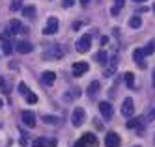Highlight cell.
Segmentation results:
<instances>
[{"label":"cell","mask_w":155,"mask_h":147,"mask_svg":"<svg viewBox=\"0 0 155 147\" xmlns=\"http://www.w3.org/2000/svg\"><path fill=\"white\" fill-rule=\"evenodd\" d=\"M135 147H138V145H135Z\"/></svg>","instance_id":"cell-39"},{"label":"cell","mask_w":155,"mask_h":147,"mask_svg":"<svg viewBox=\"0 0 155 147\" xmlns=\"http://www.w3.org/2000/svg\"><path fill=\"white\" fill-rule=\"evenodd\" d=\"M90 49H92V36H90V34H84V36L77 41V52L84 54V52H88Z\"/></svg>","instance_id":"cell-4"},{"label":"cell","mask_w":155,"mask_h":147,"mask_svg":"<svg viewBox=\"0 0 155 147\" xmlns=\"http://www.w3.org/2000/svg\"><path fill=\"white\" fill-rule=\"evenodd\" d=\"M133 60H135V62H137V65H138V67H142V69L146 67V54H144V50H142V49H137L135 52H133Z\"/></svg>","instance_id":"cell-14"},{"label":"cell","mask_w":155,"mask_h":147,"mask_svg":"<svg viewBox=\"0 0 155 147\" xmlns=\"http://www.w3.org/2000/svg\"><path fill=\"white\" fill-rule=\"evenodd\" d=\"M153 11H155V4H153Z\"/></svg>","instance_id":"cell-38"},{"label":"cell","mask_w":155,"mask_h":147,"mask_svg":"<svg viewBox=\"0 0 155 147\" xmlns=\"http://www.w3.org/2000/svg\"><path fill=\"white\" fill-rule=\"evenodd\" d=\"M99 112H101V116L107 121H110L112 119V114H114V108H112V104H110L108 101H101V103H99Z\"/></svg>","instance_id":"cell-8"},{"label":"cell","mask_w":155,"mask_h":147,"mask_svg":"<svg viewBox=\"0 0 155 147\" xmlns=\"http://www.w3.org/2000/svg\"><path fill=\"white\" fill-rule=\"evenodd\" d=\"M142 121H144V123H150V121H155V106H153V108L150 110V114H148V116H144V117H142Z\"/></svg>","instance_id":"cell-26"},{"label":"cell","mask_w":155,"mask_h":147,"mask_svg":"<svg viewBox=\"0 0 155 147\" xmlns=\"http://www.w3.org/2000/svg\"><path fill=\"white\" fill-rule=\"evenodd\" d=\"M79 95H81V89L79 88H73V91H68V93L64 95V99L65 101H73V99H77Z\"/></svg>","instance_id":"cell-21"},{"label":"cell","mask_w":155,"mask_h":147,"mask_svg":"<svg viewBox=\"0 0 155 147\" xmlns=\"http://www.w3.org/2000/svg\"><path fill=\"white\" fill-rule=\"evenodd\" d=\"M73 4H75V0H64V2H62L64 8H69V6H73Z\"/></svg>","instance_id":"cell-31"},{"label":"cell","mask_w":155,"mask_h":147,"mask_svg":"<svg viewBox=\"0 0 155 147\" xmlns=\"http://www.w3.org/2000/svg\"><path fill=\"white\" fill-rule=\"evenodd\" d=\"M135 2H138V4H140V2H146V0H135Z\"/></svg>","instance_id":"cell-35"},{"label":"cell","mask_w":155,"mask_h":147,"mask_svg":"<svg viewBox=\"0 0 155 147\" xmlns=\"http://www.w3.org/2000/svg\"><path fill=\"white\" fill-rule=\"evenodd\" d=\"M121 114L125 117H133V114H135V103H133L131 97H127L124 101V104H121Z\"/></svg>","instance_id":"cell-9"},{"label":"cell","mask_w":155,"mask_h":147,"mask_svg":"<svg viewBox=\"0 0 155 147\" xmlns=\"http://www.w3.org/2000/svg\"><path fill=\"white\" fill-rule=\"evenodd\" d=\"M84 121H86V112H84V108L77 106V108L73 110V116H71V123H73L75 127H82V125H84Z\"/></svg>","instance_id":"cell-5"},{"label":"cell","mask_w":155,"mask_h":147,"mask_svg":"<svg viewBox=\"0 0 155 147\" xmlns=\"http://www.w3.org/2000/svg\"><path fill=\"white\" fill-rule=\"evenodd\" d=\"M118 67V56H112L110 58V67L107 69V73H105V76H112V71Z\"/></svg>","instance_id":"cell-19"},{"label":"cell","mask_w":155,"mask_h":147,"mask_svg":"<svg viewBox=\"0 0 155 147\" xmlns=\"http://www.w3.org/2000/svg\"><path fill=\"white\" fill-rule=\"evenodd\" d=\"M0 108H2V99H0Z\"/></svg>","instance_id":"cell-37"},{"label":"cell","mask_w":155,"mask_h":147,"mask_svg":"<svg viewBox=\"0 0 155 147\" xmlns=\"http://www.w3.org/2000/svg\"><path fill=\"white\" fill-rule=\"evenodd\" d=\"M19 8H21V0H13V2H12V11L19 9Z\"/></svg>","instance_id":"cell-30"},{"label":"cell","mask_w":155,"mask_h":147,"mask_svg":"<svg viewBox=\"0 0 155 147\" xmlns=\"http://www.w3.org/2000/svg\"><path fill=\"white\" fill-rule=\"evenodd\" d=\"M43 121L49 123V125H58V117H54V116H43Z\"/></svg>","instance_id":"cell-27"},{"label":"cell","mask_w":155,"mask_h":147,"mask_svg":"<svg viewBox=\"0 0 155 147\" xmlns=\"http://www.w3.org/2000/svg\"><path fill=\"white\" fill-rule=\"evenodd\" d=\"M64 54H65L64 47L54 43V45H49V49L43 52V58H45V60H60Z\"/></svg>","instance_id":"cell-1"},{"label":"cell","mask_w":155,"mask_h":147,"mask_svg":"<svg viewBox=\"0 0 155 147\" xmlns=\"http://www.w3.org/2000/svg\"><path fill=\"white\" fill-rule=\"evenodd\" d=\"M118 11H120V9H118V8H112V11H110V13H112V15H114V17H116V15H118Z\"/></svg>","instance_id":"cell-34"},{"label":"cell","mask_w":155,"mask_h":147,"mask_svg":"<svg viewBox=\"0 0 155 147\" xmlns=\"http://www.w3.org/2000/svg\"><path fill=\"white\" fill-rule=\"evenodd\" d=\"M94 145H97V138L94 134H84L81 140H77L73 147H94Z\"/></svg>","instance_id":"cell-7"},{"label":"cell","mask_w":155,"mask_h":147,"mask_svg":"<svg viewBox=\"0 0 155 147\" xmlns=\"http://www.w3.org/2000/svg\"><path fill=\"white\" fill-rule=\"evenodd\" d=\"M95 62H97L99 65H107V63H108V54H107L105 50H99V52L95 54Z\"/></svg>","instance_id":"cell-17"},{"label":"cell","mask_w":155,"mask_h":147,"mask_svg":"<svg viewBox=\"0 0 155 147\" xmlns=\"http://www.w3.org/2000/svg\"><path fill=\"white\" fill-rule=\"evenodd\" d=\"M54 80H56V73H52V71H45V73H41V82L43 84H47V86H52Z\"/></svg>","instance_id":"cell-16"},{"label":"cell","mask_w":155,"mask_h":147,"mask_svg":"<svg viewBox=\"0 0 155 147\" xmlns=\"http://www.w3.org/2000/svg\"><path fill=\"white\" fill-rule=\"evenodd\" d=\"M19 93L26 99V103H28V104H36V103H38V95H36V93H32V91H30V88H28L25 82H21V84H19Z\"/></svg>","instance_id":"cell-3"},{"label":"cell","mask_w":155,"mask_h":147,"mask_svg":"<svg viewBox=\"0 0 155 147\" xmlns=\"http://www.w3.org/2000/svg\"><path fill=\"white\" fill-rule=\"evenodd\" d=\"M140 24H142V19H140L138 15H135V17L129 19V26H131V28H140Z\"/></svg>","instance_id":"cell-24"},{"label":"cell","mask_w":155,"mask_h":147,"mask_svg":"<svg viewBox=\"0 0 155 147\" xmlns=\"http://www.w3.org/2000/svg\"><path fill=\"white\" fill-rule=\"evenodd\" d=\"M2 50H4V54H12L13 52V43L12 41H8V39H2Z\"/></svg>","instance_id":"cell-20"},{"label":"cell","mask_w":155,"mask_h":147,"mask_svg":"<svg viewBox=\"0 0 155 147\" xmlns=\"http://www.w3.org/2000/svg\"><path fill=\"white\" fill-rule=\"evenodd\" d=\"M97 91H99V82H97V80H94L90 86H88V97H90V99H95Z\"/></svg>","instance_id":"cell-18"},{"label":"cell","mask_w":155,"mask_h":147,"mask_svg":"<svg viewBox=\"0 0 155 147\" xmlns=\"http://www.w3.org/2000/svg\"><path fill=\"white\" fill-rule=\"evenodd\" d=\"M153 86H155V71H153Z\"/></svg>","instance_id":"cell-36"},{"label":"cell","mask_w":155,"mask_h":147,"mask_svg":"<svg viewBox=\"0 0 155 147\" xmlns=\"http://www.w3.org/2000/svg\"><path fill=\"white\" fill-rule=\"evenodd\" d=\"M26 34L28 32V28H25L23 24H21V21H17V19H12L9 21V24H8V30H6V36H15V34Z\"/></svg>","instance_id":"cell-2"},{"label":"cell","mask_w":155,"mask_h":147,"mask_svg":"<svg viewBox=\"0 0 155 147\" xmlns=\"http://www.w3.org/2000/svg\"><path fill=\"white\" fill-rule=\"evenodd\" d=\"M15 49H17V52H21V54H28V52L34 50V45H32L30 41H26V39H23V41H19V43L15 45Z\"/></svg>","instance_id":"cell-13"},{"label":"cell","mask_w":155,"mask_h":147,"mask_svg":"<svg viewBox=\"0 0 155 147\" xmlns=\"http://www.w3.org/2000/svg\"><path fill=\"white\" fill-rule=\"evenodd\" d=\"M120 143H121V138L116 132H108L105 136V147H118Z\"/></svg>","instance_id":"cell-11"},{"label":"cell","mask_w":155,"mask_h":147,"mask_svg":"<svg viewBox=\"0 0 155 147\" xmlns=\"http://www.w3.org/2000/svg\"><path fill=\"white\" fill-rule=\"evenodd\" d=\"M142 117H138V119H129L127 121V129H140L142 127Z\"/></svg>","instance_id":"cell-22"},{"label":"cell","mask_w":155,"mask_h":147,"mask_svg":"<svg viewBox=\"0 0 155 147\" xmlns=\"http://www.w3.org/2000/svg\"><path fill=\"white\" fill-rule=\"evenodd\" d=\"M92 2H94V0H81V4H82L84 8H86V6H90Z\"/></svg>","instance_id":"cell-33"},{"label":"cell","mask_w":155,"mask_h":147,"mask_svg":"<svg viewBox=\"0 0 155 147\" xmlns=\"http://www.w3.org/2000/svg\"><path fill=\"white\" fill-rule=\"evenodd\" d=\"M54 145H56V140H47V138H38L32 143V147H54Z\"/></svg>","instance_id":"cell-15"},{"label":"cell","mask_w":155,"mask_h":147,"mask_svg":"<svg viewBox=\"0 0 155 147\" xmlns=\"http://www.w3.org/2000/svg\"><path fill=\"white\" fill-rule=\"evenodd\" d=\"M71 69H73V75H75V76H82L84 73H88V69H90V65H88L86 62H75Z\"/></svg>","instance_id":"cell-10"},{"label":"cell","mask_w":155,"mask_h":147,"mask_svg":"<svg viewBox=\"0 0 155 147\" xmlns=\"http://www.w3.org/2000/svg\"><path fill=\"white\" fill-rule=\"evenodd\" d=\"M21 117H23V123H25L26 127H30V129H34V127H36V116L32 114L30 110H25L23 114H21Z\"/></svg>","instance_id":"cell-12"},{"label":"cell","mask_w":155,"mask_h":147,"mask_svg":"<svg viewBox=\"0 0 155 147\" xmlns=\"http://www.w3.org/2000/svg\"><path fill=\"white\" fill-rule=\"evenodd\" d=\"M58 26H60L58 19H56V17H49L45 28H43V34H45V36H52V34H56V32H58Z\"/></svg>","instance_id":"cell-6"},{"label":"cell","mask_w":155,"mask_h":147,"mask_svg":"<svg viewBox=\"0 0 155 147\" xmlns=\"http://www.w3.org/2000/svg\"><path fill=\"white\" fill-rule=\"evenodd\" d=\"M0 89H2L4 93H8V91H9V89H8V84H6V80H4L2 76H0Z\"/></svg>","instance_id":"cell-29"},{"label":"cell","mask_w":155,"mask_h":147,"mask_svg":"<svg viewBox=\"0 0 155 147\" xmlns=\"http://www.w3.org/2000/svg\"><path fill=\"white\" fill-rule=\"evenodd\" d=\"M124 4H125V0H114V8H118V9L124 6Z\"/></svg>","instance_id":"cell-32"},{"label":"cell","mask_w":155,"mask_h":147,"mask_svg":"<svg viewBox=\"0 0 155 147\" xmlns=\"http://www.w3.org/2000/svg\"><path fill=\"white\" fill-rule=\"evenodd\" d=\"M23 15H26L28 19H34V17H36V8H34V6H26V8L23 9Z\"/></svg>","instance_id":"cell-23"},{"label":"cell","mask_w":155,"mask_h":147,"mask_svg":"<svg viewBox=\"0 0 155 147\" xmlns=\"http://www.w3.org/2000/svg\"><path fill=\"white\" fill-rule=\"evenodd\" d=\"M125 84H127L129 88L135 86V76H133V73H125Z\"/></svg>","instance_id":"cell-28"},{"label":"cell","mask_w":155,"mask_h":147,"mask_svg":"<svg viewBox=\"0 0 155 147\" xmlns=\"http://www.w3.org/2000/svg\"><path fill=\"white\" fill-rule=\"evenodd\" d=\"M142 50H144V54H146V56H148V54H153V52H155V41H150V43L146 45V49H142Z\"/></svg>","instance_id":"cell-25"}]
</instances>
